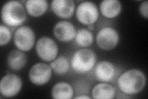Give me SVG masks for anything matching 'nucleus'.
Returning <instances> with one entry per match:
<instances>
[{"label":"nucleus","instance_id":"nucleus-22","mask_svg":"<svg viewBox=\"0 0 148 99\" xmlns=\"http://www.w3.org/2000/svg\"><path fill=\"white\" fill-rule=\"evenodd\" d=\"M74 98L75 99H81V98H83V99H90L91 98V97L88 96H84V95H81V96H75L74 97Z\"/></svg>","mask_w":148,"mask_h":99},{"label":"nucleus","instance_id":"nucleus-23","mask_svg":"<svg viewBox=\"0 0 148 99\" xmlns=\"http://www.w3.org/2000/svg\"><path fill=\"white\" fill-rule=\"evenodd\" d=\"M94 28H95L94 25H90V26H88V30H93Z\"/></svg>","mask_w":148,"mask_h":99},{"label":"nucleus","instance_id":"nucleus-15","mask_svg":"<svg viewBox=\"0 0 148 99\" xmlns=\"http://www.w3.org/2000/svg\"><path fill=\"white\" fill-rule=\"evenodd\" d=\"M115 96V88L107 82L96 84L91 91V98L95 99H112Z\"/></svg>","mask_w":148,"mask_h":99},{"label":"nucleus","instance_id":"nucleus-17","mask_svg":"<svg viewBox=\"0 0 148 99\" xmlns=\"http://www.w3.org/2000/svg\"><path fill=\"white\" fill-rule=\"evenodd\" d=\"M73 93L72 86L66 82H58L51 89V96L54 99H71Z\"/></svg>","mask_w":148,"mask_h":99},{"label":"nucleus","instance_id":"nucleus-3","mask_svg":"<svg viewBox=\"0 0 148 99\" xmlns=\"http://www.w3.org/2000/svg\"><path fill=\"white\" fill-rule=\"evenodd\" d=\"M96 55L88 48H82L74 53L71 58V66L74 71L78 74H86L95 67Z\"/></svg>","mask_w":148,"mask_h":99},{"label":"nucleus","instance_id":"nucleus-7","mask_svg":"<svg viewBox=\"0 0 148 99\" xmlns=\"http://www.w3.org/2000/svg\"><path fill=\"white\" fill-rule=\"evenodd\" d=\"M120 36L118 32L111 27L101 29L96 37L98 46L104 51H110L115 48L119 42Z\"/></svg>","mask_w":148,"mask_h":99},{"label":"nucleus","instance_id":"nucleus-1","mask_svg":"<svg viewBox=\"0 0 148 99\" xmlns=\"http://www.w3.org/2000/svg\"><path fill=\"white\" fill-rule=\"evenodd\" d=\"M146 84L145 74L140 69H131L126 71L117 79L118 87L123 93L135 95L144 89Z\"/></svg>","mask_w":148,"mask_h":99},{"label":"nucleus","instance_id":"nucleus-21","mask_svg":"<svg viewBox=\"0 0 148 99\" xmlns=\"http://www.w3.org/2000/svg\"><path fill=\"white\" fill-rule=\"evenodd\" d=\"M140 15L145 19L148 17V1H145L141 3L139 8Z\"/></svg>","mask_w":148,"mask_h":99},{"label":"nucleus","instance_id":"nucleus-4","mask_svg":"<svg viewBox=\"0 0 148 99\" xmlns=\"http://www.w3.org/2000/svg\"><path fill=\"white\" fill-rule=\"evenodd\" d=\"M36 52L38 57L46 62H51L57 58L59 47L53 39L49 37H42L36 44Z\"/></svg>","mask_w":148,"mask_h":99},{"label":"nucleus","instance_id":"nucleus-13","mask_svg":"<svg viewBox=\"0 0 148 99\" xmlns=\"http://www.w3.org/2000/svg\"><path fill=\"white\" fill-rule=\"evenodd\" d=\"M100 11L104 17L113 19L117 17L122 11V4L118 0H104L99 6Z\"/></svg>","mask_w":148,"mask_h":99},{"label":"nucleus","instance_id":"nucleus-14","mask_svg":"<svg viewBox=\"0 0 148 99\" xmlns=\"http://www.w3.org/2000/svg\"><path fill=\"white\" fill-rule=\"evenodd\" d=\"M27 56L24 51L14 50L9 53L7 63L9 68L13 71L22 69L26 65Z\"/></svg>","mask_w":148,"mask_h":99},{"label":"nucleus","instance_id":"nucleus-16","mask_svg":"<svg viewBox=\"0 0 148 99\" xmlns=\"http://www.w3.org/2000/svg\"><path fill=\"white\" fill-rule=\"evenodd\" d=\"M48 8L46 0H28L25 2V9L32 17H40L46 12Z\"/></svg>","mask_w":148,"mask_h":99},{"label":"nucleus","instance_id":"nucleus-19","mask_svg":"<svg viewBox=\"0 0 148 99\" xmlns=\"http://www.w3.org/2000/svg\"><path fill=\"white\" fill-rule=\"evenodd\" d=\"M49 65L53 71L60 76L66 74L70 68L69 60L64 56H59L55 58L51 62Z\"/></svg>","mask_w":148,"mask_h":99},{"label":"nucleus","instance_id":"nucleus-6","mask_svg":"<svg viewBox=\"0 0 148 99\" xmlns=\"http://www.w3.org/2000/svg\"><path fill=\"white\" fill-rule=\"evenodd\" d=\"M78 22L84 25H93L98 20L99 13L96 4L91 1H83L78 4L75 12Z\"/></svg>","mask_w":148,"mask_h":99},{"label":"nucleus","instance_id":"nucleus-12","mask_svg":"<svg viewBox=\"0 0 148 99\" xmlns=\"http://www.w3.org/2000/svg\"><path fill=\"white\" fill-rule=\"evenodd\" d=\"M51 8L58 17L69 19L73 15L75 4L72 0H53L51 4Z\"/></svg>","mask_w":148,"mask_h":99},{"label":"nucleus","instance_id":"nucleus-18","mask_svg":"<svg viewBox=\"0 0 148 99\" xmlns=\"http://www.w3.org/2000/svg\"><path fill=\"white\" fill-rule=\"evenodd\" d=\"M75 40L78 46L85 48L92 44L94 42V37L90 30L82 28L77 32Z\"/></svg>","mask_w":148,"mask_h":99},{"label":"nucleus","instance_id":"nucleus-5","mask_svg":"<svg viewBox=\"0 0 148 99\" xmlns=\"http://www.w3.org/2000/svg\"><path fill=\"white\" fill-rule=\"evenodd\" d=\"M35 39V34L32 28L23 26L18 28L14 34V44L18 50L26 52L33 48Z\"/></svg>","mask_w":148,"mask_h":99},{"label":"nucleus","instance_id":"nucleus-9","mask_svg":"<svg viewBox=\"0 0 148 99\" xmlns=\"http://www.w3.org/2000/svg\"><path fill=\"white\" fill-rule=\"evenodd\" d=\"M22 87L21 78L14 74H8L0 82V93L4 97H13L20 92Z\"/></svg>","mask_w":148,"mask_h":99},{"label":"nucleus","instance_id":"nucleus-11","mask_svg":"<svg viewBox=\"0 0 148 99\" xmlns=\"http://www.w3.org/2000/svg\"><path fill=\"white\" fill-rule=\"evenodd\" d=\"M116 69L113 63L108 61H101L95 68V76L101 82H108L114 79Z\"/></svg>","mask_w":148,"mask_h":99},{"label":"nucleus","instance_id":"nucleus-8","mask_svg":"<svg viewBox=\"0 0 148 99\" xmlns=\"http://www.w3.org/2000/svg\"><path fill=\"white\" fill-rule=\"evenodd\" d=\"M52 69L45 63H37L33 65L29 73L30 82L35 86H41L47 84L51 78Z\"/></svg>","mask_w":148,"mask_h":99},{"label":"nucleus","instance_id":"nucleus-10","mask_svg":"<svg viewBox=\"0 0 148 99\" xmlns=\"http://www.w3.org/2000/svg\"><path fill=\"white\" fill-rule=\"evenodd\" d=\"M75 26L71 22L61 21L56 24L53 28V34L59 41L69 42L72 41L76 35Z\"/></svg>","mask_w":148,"mask_h":99},{"label":"nucleus","instance_id":"nucleus-2","mask_svg":"<svg viewBox=\"0 0 148 99\" xmlns=\"http://www.w3.org/2000/svg\"><path fill=\"white\" fill-rule=\"evenodd\" d=\"M1 19L5 26L17 27L22 25L27 19L25 9L18 1H9L4 3L1 9Z\"/></svg>","mask_w":148,"mask_h":99},{"label":"nucleus","instance_id":"nucleus-20","mask_svg":"<svg viewBox=\"0 0 148 99\" xmlns=\"http://www.w3.org/2000/svg\"><path fill=\"white\" fill-rule=\"evenodd\" d=\"M12 33L10 29L6 26L1 24L0 26V46L7 45L11 41Z\"/></svg>","mask_w":148,"mask_h":99}]
</instances>
